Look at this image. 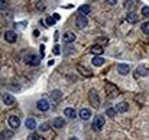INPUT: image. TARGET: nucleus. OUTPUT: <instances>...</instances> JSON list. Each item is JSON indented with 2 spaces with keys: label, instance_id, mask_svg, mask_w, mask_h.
I'll use <instances>...</instances> for the list:
<instances>
[{
  "label": "nucleus",
  "instance_id": "nucleus-1",
  "mask_svg": "<svg viewBox=\"0 0 149 140\" xmlns=\"http://www.w3.org/2000/svg\"><path fill=\"white\" fill-rule=\"evenodd\" d=\"M104 91H106V95H107V98H114V97H117L119 95V88L114 85V84H111V82H107L106 85H104Z\"/></svg>",
  "mask_w": 149,
  "mask_h": 140
},
{
  "label": "nucleus",
  "instance_id": "nucleus-2",
  "mask_svg": "<svg viewBox=\"0 0 149 140\" xmlns=\"http://www.w3.org/2000/svg\"><path fill=\"white\" fill-rule=\"evenodd\" d=\"M88 101H90V104L93 107H96V108L100 107V97L96 90H90V93H88Z\"/></svg>",
  "mask_w": 149,
  "mask_h": 140
},
{
  "label": "nucleus",
  "instance_id": "nucleus-3",
  "mask_svg": "<svg viewBox=\"0 0 149 140\" xmlns=\"http://www.w3.org/2000/svg\"><path fill=\"white\" fill-rule=\"evenodd\" d=\"M103 126H104V117H103V116H96V117L93 119V123H91L93 130H94V132H100V130L103 129Z\"/></svg>",
  "mask_w": 149,
  "mask_h": 140
},
{
  "label": "nucleus",
  "instance_id": "nucleus-4",
  "mask_svg": "<svg viewBox=\"0 0 149 140\" xmlns=\"http://www.w3.org/2000/svg\"><path fill=\"white\" fill-rule=\"evenodd\" d=\"M25 62H26L28 65L38 67V65L41 64V58H39V55H29V56L25 58Z\"/></svg>",
  "mask_w": 149,
  "mask_h": 140
},
{
  "label": "nucleus",
  "instance_id": "nucleus-5",
  "mask_svg": "<svg viewBox=\"0 0 149 140\" xmlns=\"http://www.w3.org/2000/svg\"><path fill=\"white\" fill-rule=\"evenodd\" d=\"M3 36H4V41L9 42V44H13V42L17 41V33L15 30H6Z\"/></svg>",
  "mask_w": 149,
  "mask_h": 140
},
{
  "label": "nucleus",
  "instance_id": "nucleus-6",
  "mask_svg": "<svg viewBox=\"0 0 149 140\" xmlns=\"http://www.w3.org/2000/svg\"><path fill=\"white\" fill-rule=\"evenodd\" d=\"M36 108L39 110V111H48L51 108V104L48 100H45V98H41L38 103H36Z\"/></svg>",
  "mask_w": 149,
  "mask_h": 140
},
{
  "label": "nucleus",
  "instance_id": "nucleus-7",
  "mask_svg": "<svg viewBox=\"0 0 149 140\" xmlns=\"http://www.w3.org/2000/svg\"><path fill=\"white\" fill-rule=\"evenodd\" d=\"M75 23H77V28H80V29H84V28H87V25H88V20H87V17H86L84 15H80V16H77V19H75Z\"/></svg>",
  "mask_w": 149,
  "mask_h": 140
},
{
  "label": "nucleus",
  "instance_id": "nucleus-8",
  "mask_svg": "<svg viewBox=\"0 0 149 140\" xmlns=\"http://www.w3.org/2000/svg\"><path fill=\"white\" fill-rule=\"evenodd\" d=\"M7 123H9V126L13 129V130H16L19 126H20V120H19V117L17 116H9V120H7Z\"/></svg>",
  "mask_w": 149,
  "mask_h": 140
},
{
  "label": "nucleus",
  "instance_id": "nucleus-9",
  "mask_svg": "<svg viewBox=\"0 0 149 140\" xmlns=\"http://www.w3.org/2000/svg\"><path fill=\"white\" fill-rule=\"evenodd\" d=\"M51 124H52V127H55V129H64L67 123H65V120H64L62 117H55V119H52Z\"/></svg>",
  "mask_w": 149,
  "mask_h": 140
},
{
  "label": "nucleus",
  "instance_id": "nucleus-10",
  "mask_svg": "<svg viewBox=\"0 0 149 140\" xmlns=\"http://www.w3.org/2000/svg\"><path fill=\"white\" fill-rule=\"evenodd\" d=\"M78 116H80L81 120L87 121V120H90V117H91V110H90V108H81L80 113H78Z\"/></svg>",
  "mask_w": 149,
  "mask_h": 140
},
{
  "label": "nucleus",
  "instance_id": "nucleus-11",
  "mask_svg": "<svg viewBox=\"0 0 149 140\" xmlns=\"http://www.w3.org/2000/svg\"><path fill=\"white\" fill-rule=\"evenodd\" d=\"M1 101H3V104H6V105H13L15 104V97L13 95H10V94H3V97H1Z\"/></svg>",
  "mask_w": 149,
  "mask_h": 140
},
{
  "label": "nucleus",
  "instance_id": "nucleus-12",
  "mask_svg": "<svg viewBox=\"0 0 149 140\" xmlns=\"http://www.w3.org/2000/svg\"><path fill=\"white\" fill-rule=\"evenodd\" d=\"M62 41H64L65 44L74 42V41H75V33H72V32H65V33L62 35Z\"/></svg>",
  "mask_w": 149,
  "mask_h": 140
},
{
  "label": "nucleus",
  "instance_id": "nucleus-13",
  "mask_svg": "<svg viewBox=\"0 0 149 140\" xmlns=\"http://www.w3.org/2000/svg\"><path fill=\"white\" fill-rule=\"evenodd\" d=\"M117 72H119L120 75H127V74L130 72V67H129L127 64H120V65L117 67Z\"/></svg>",
  "mask_w": 149,
  "mask_h": 140
},
{
  "label": "nucleus",
  "instance_id": "nucleus-14",
  "mask_svg": "<svg viewBox=\"0 0 149 140\" xmlns=\"http://www.w3.org/2000/svg\"><path fill=\"white\" fill-rule=\"evenodd\" d=\"M116 110H117V113H126L129 110V104L126 101H122V103L116 104Z\"/></svg>",
  "mask_w": 149,
  "mask_h": 140
},
{
  "label": "nucleus",
  "instance_id": "nucleus-15",
  "mask_svg": "<svg viewBox=\"0 0 149 140\" xmlns=\"http://www.w3.org/2000/svg\"><path fill=\"white\" fill-rule=\"evenodd\" d=\"M51 98H52L55 103H58V101L62 100V93H61L59 90H54V91H51Z\"/></svg>",
  "mask_w": 149,
  "mask_h": 140
},
{
  "label": "nucleus",
  "instance_id": "nucleus-16",
  "mask_svg": "<svg viewBox=\"0 0 149 140\" xmlns=\"http://www.w3.org/2000/svg\"><path fill=\"white\" fill-rule=\"evenodd\" d=\"M78 12H80V15L87 16V15L91 12V7H90V4H81V6L78 7Z\"/></svg>",
  "mask_w": 149,
  "mask_h": 140
},
{
  "label": "nucleus",
  "instance_id": "nucleus-17",
  "mask_svg": "<svg viewBox=\"0 0 149 140\" xmlns=\"http://www.w3.org/2000/svg\"><path fill=\"white\" fill-rule=\"evenodd\" d=\"M25 126H26V129H28V130H35V129L38 127V126H36V121H35L33 119H26Z\"/></svg>",
  "mask_w": 149,
  "mask_h": 140
},
{
  "label": "nucleus",
  "instance_id": "nucleus-18",
  "mask_svg": "<svg viewBox=\"0 0 149 140\" xmlns=\"http://www.w3.org/2000/svg\"><path fill=\"white\" fill-rule=\"evenodd\" d=\"M148 74H149V69L146 67H142V65L138 67V69H136V75L138 77H146Z\"/></svg>",
  "mask_w": 149,
  "mask_h": 140
},
{
  "label": "nucleus",
  "instance_id": "nucleus-19",
  "mask_svg": "<svg viewBox=\"0 0 149 140\" xmlns=\"http://www.w3.org/2000/svg\"><path fill=\"white\" fill-rule=\"evenodd\" d=\"M64 114H65L68 119H75V117H77V111H75L74 108H70V107L64 110Z\"/></svg>",
  "mask_w": 149,
  "mask_h": 140
},
{
  "label": "nucleus",
  "instance_id": "nucleus-20",
  "mask_svg": "<svg viewBox=\"0 0 149 140\" xmlns=\"http://www.w3.org/2000/svg\"><path fill=\"white\" fill-rule=\"evenodd\" d=\"M91 62H93L94 67H101V65L104 64V58H101L100 55H96V56L91 59Z\"/></svg>",
  "mask_w": 149,
  "mask_h": 140
},
{
  "label": "nucleus",
  "instance_id": "nucleus-21",
  "mask_svg": "<svg viewBox=\"0 0 149 140\" xmlns=\"http://www.w3.org/2000/svg\"><path fill=\"white\" fill-rule=\"evenodd\" d=\"M126 20L129 22V23H136L138 20H139V17H138V15L136 13H133V12H130L127 16H126Z\"/></svg>",
  "mask_w": 149,
  "mask_h": 140
},
{
  "label": "nucleus",
  "instance_id": "nucleus-22",
  "mask_svg": "<svg viewBox=\"0 0 149 140\" xmlns=\"http://www.w3.org/2000/svg\"><path fill=\"white\" fill-rule=\"evenodd\" d=\"M91 53H93V55H101V53H103V46H100V45L91 46Z\"/></svg>",
  "mask_w": 149,
  "mask_h": 140
},
{
  "label": "nucleus",
  "instance_id": "nucleus-23",
  "mask_svg": "<svg viewBox=\"0 0 149 140\" xmlns=\"http://www.w3.org/2000/svg\"><path fill=\"white\" fill-rule=\"evenodd\" d=\"M78 71H80L83 75H87V77H90V75H91V72L88 71V68H84L83 65H78Z\"/></svg>",
  "mask_w": 149,
  "mask_h": 140
},
{
  "label": "nucleus",
  "instance_id": "nucleus-24",
  "mask_svg": "<svg viewBox=\"0 0 149 140\" xmlns=\"http://www.w3.org/2000/svg\"><path fill=\"white\" fill-rule=\"evenodd\" d=\"M116 113H117V110H116V108H111V107H109V108L106 110V114H107L109 117H114Z\"/></svg>",
  "mask_w": 149,
  "mask_h": 140
},
{
  "label": "nucleus",
  "instance_id": "nucleus-25",
  "mask_svg": "<svg viewBox=\"0 0 149 140\" xmlns=\"http://www.w3.org/2000/svg\"><path fill=\"white\" fill-rule=\"evenodd\" d=\"M107 44H109V39L107 38H99L97 39V45H100V46H104Z\"/></svg>",
  "mask_w": 149,
  "mask_h": 140
},
{
  "label": "nucleus",
  "instance_id": "nucleus-26",
  "mask_svg": "<svg viewBox=\"0 0 149 140\" xmlns=\"http://www.w3.org/2000/svg\"><path fill=\"white\" fill-rule=\"evenodd\" d=\"M142 32L149 35V22H143V23H142Z\"/></svg>",
  "mask_w": 149,
  "mask_h": 140
},
{
  "label": "nucleus",
  "instance_id": "nucleus-27",
  "mask_svg": "<svg viewBox=\"0 0 149 140\" xmlns=\"http://www.w3.org/2000/svg\"><path fill=\"white\" fill-rule=\"evenodd\" d=\"M141 12H142V16H145V17H149V6H143Z\"/></svg>",
  "mask_w": 149,
  "mask_h": 140
},
{
  "label": "nucleus",
  "instance_id": "nucleus-28",
  "mask_svg": "<svg viewBox=\"0 0 149 140\" xmlns=\"http://www.w3.org/2000/svg\"><path fill=\"white\" fill-rule=\"evenodd\" d=\"M48 129H49V123H42V124L39 126V130H41V132H47Z\"/></svg>",
  "mask_w": 149,
  "mask_h": 140
},
{
  "label": "nucleus",
  "instance_id": "nucleus-29",
  "mask_svg": "<svg viewBox=\"0 0 149 140\" xmlns=\"http://www.w3.org/2000/svg\"><path fill=\"white\" fill-rule=\"evenodd\" d=\"M55 20H56V19H55V17H54V16H52V17H47V25H48V26H52V25H55Z\"/></svg>",
  "mask_w": 149,
  "mask_h": 140
},
{
  "label": "nucleus",
  "instance_id": "nucleus-30",
  "mask_svg": "<svg viewBox=\"0 0 149 140\" xmlns=\"http://www.w3.org/2000/svg\"><path fill=\"white\" fill-rule=\"evenodd\" d=\"M12 132H1V140H4V137H12Z\"/></svg>",
  "mask_w": 149,
  "mask_h": 140
},
{
  "label": "nucleus",
  "instance_id": "nucleus-31",
  "mask_svg": "<svg viewBox=\"0 0 149 140\" xmlns=\"http://www.w3.org/2000/svg\"><path fill=\"white\" fill-rule=\"evenodd\" d=\"M41 137H39V134H36V133H32L29 137H28V140H39Z\"/></svg>",
  "mask_w": 149,
  "mask_h": 140
},
{
  "label": "nucleus",
  "instance_id": "nucleus-32",
  "mask_svg": "<svg viewBox=\"0 0 149 140\" xmlns=\"http://www.w3.org/2000/svg\"><path fill=\"white\" fill-rule=\"evenodd\" d=\"M126 7H127V9H130V7L133 9V7H135V1H133V0H127V1H126Z\"/></svg>",
  "mask_w": 149,
  "mask_h": 140
},
{
  "label": "nucleus",
  "instance_id": "nucleus-33",
  "mask_svg": "<svg viewBox=\"0 0 149 140\" xmlns=\"http://www.w3.org/2000/svg\"><path fill=\"white\" fill-rule=\"evenodd\" d=\"M6 4H7V3H6V0H1V6H0V7H1V12H4V9H6Z\"/></svg>",
  "mask_w": 149,
  "mask_h": 140
},
{
  "label": "nucleus",
  "instance_id": "nucleus-34",
  "mask_svg": "<svg viewBox=\"0 0 149 140\" xmlns=\"http://www.w3.org/2000/svg\"><path fill=\"white\" fill-rule=\"evenodd\" d=\"M36 7H38V9H41V10H44V7H45V6H44L42 3H39V1H38V3H36Z\"/></svg>",
  "mask_w": 149,
  "mask_h": 140
},
{
  "label": "nucleus",
  "instance_id": "nucleus-35",
  "mask_svg": "<svg viewBox=\"0 0 149 140\" xmlns=\"http://www.w3.org/2000/svg\"><path fill=\"white\" fill-rule=\"evenodd\" d=\"M74 52V48H67L65 49V53H72Z\"/></svg>",
  "mask_w": 149,
  "mask_h": 140
},
{
  "label": "nucleus",
  "instance_id": "nucleus-36",
  "mask_svg": "<svg viewBox=\"0 0 149 140\" xmlns=\"http://www.w3.org/2000/svg\"><path fill=\"white\" fill-rule=\"evenodd\" d=\"M107 3H109V4H111V6H114V4L117 3V0H107Z\"/></svg>",
  "mask_w": 149,
  "mask_h": 140
},
{
  "label": "nucleus",
  "instance_id": "nucleus-37",
  "mask_svg": "<svg viewBox=\"0 0 149 140\" xmlns=\"http://www.w3.org/2000/svg\"><path fill=\"white\" fill-rule=\"evenodd\" d=\"M54 53H59V48H58V45L54 48Z\"/></svg>",
  "mask_w": 149,
  "mask_h": 140
},
{
  "label": "nucleus",
  "instance_id": "nucleus-38",
  "mask_svg": "<svg viewBox=\"0 0 149 140\" xmlns=\"http://www.w3.org/2000/svg\"><path fill=\"white\" fill-rule=\"evenodd\" d=\"M70 140H78V139H77V137H71Z\"/></svg>",
  "mask_w": 149,
  "mask_h": 140
}]
</instances>
